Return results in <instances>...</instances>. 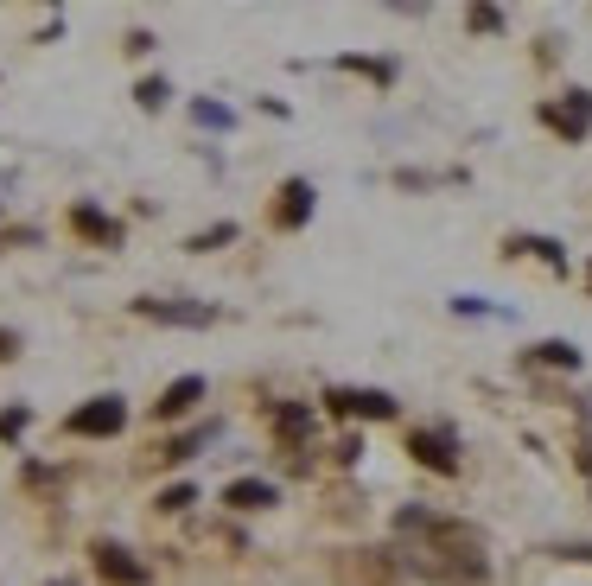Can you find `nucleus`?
Instances as JSON below:
<instances>
[{
    "mask_svg": "<svg viewBox=\"0 0 592 586\" xmlns=\"http://www.w3.org/2000/svg\"><path fill=\"white\" fill-rule=\"evenodd\" d=\"M548 128L561 134V141H586V128H592V96L586 90H567L561 102H548Z\"/></svg>",
    "mask_w": 592,
    "mask_h": 586,
    "instance_id": "1",
    "label": "nucleus"
},
{
    "mask_svg": "<svg viewBox=\"0 0 592 586\" xmlns=\"http://www.w3.org/2000/svg\"><path fill=\"white\" fill-rule=\"evenodd\" d=\"M408 453L427 465V472H440V478H452L459 472V446H452V434H433V427H414L408 434Z\"/></svg>",
    "mask_w": 592,
    "mask_h": 586,
    "instance_id": "2",
    "label": "nucleus"
},
{
    "mask_svg": "<svg viewBox=\"0 0 592 586\" xmlns=\"http://www.w3.org/2000/svg\"><path fill=\"white\" fill-rule=\"evenodd\" d=\"M325 402H332V415H357V421H389L395 415V395H382V389H332Z\"/></svg>",
    "mask_w": 592,
    "mask_h": 586,
    "instance_id": "3",
    "label": "nucleus"
},
{
    "mask_svg": "<svg viewBox=\"0 0 592 586\" xmlns=\"http://www.w3.org/2000/svg\"><path fill=\"white\" fill-rule=\"evenodd\" d=\"M128 427V408H121V395H102V402L77 408L71 415V434H121Z\"/></svg>",
    "mask_w": 592,
    "mask_h": 586,
    "instance_id": "4",
    "label": "nucleus"
},
{
    "mask_svg": "<svg viewBox=\"0 0 592 586\" xmlns=\"http://www.w3.org/2000/svg\"><path fill=\"white\" fill-rule=\"evenodd\" d=\"M96 574H102V580H115V586H141V580H147V567L134 561L128 548L102 542V548H96Z\"/></svg>",
    "mask_w": 592,
    "mask_h": 586,
    "instance_id": "5",
    "label": "nucleus"
},
{
    "mask_svg": "<svg viewBox=\"0 0 592 586\" xmlns=\"http://www.w3.org/2000/svg\"><path fill=\"white\" fill-rule=\"evenodd\" d=\"M134 313L160 325H211V306H179V300H134Z\"/></svg>",
    "mask_w": 592,
    "mask_h": 586,
    "instance_id": "6",
    "label": "nucleus"
},
{
    "mask_svg": "<svg viewBox=\"0 0 592 586\" xmlns=\"http://www.w3.org/2000/svg\"><path fill=\"white\" fill-rule=\"evenodd\" d=\"M306 217H312V185L306 179H287L281 185V204H274V223H281V230H300Z\"/></svg>",
    "mask_w": 592,
    "mask_h": 586,
    "instance_id": "7",
    "label": "nucleus"
},
{
    "mask_svg": "<svg viewBox=\"0 0 592 586\" xmlns=\"http://www.w3.org/2000/svg\"><path fill=\"white\" fill-rule=\"evenodd\" d=\"M191 402H204V376H179V383H166V395L153 402V415H160V421H179Z\"/></svg>",
    "mask_w": 592,
    "mask_h": 586,
    "instance_id": "8",
    "label": "nucleus"
},
{
    "mask_svg": "<svg viewBox=\"0 0 592 586\" xmlns=\"http://www.w3.org/2000/svg\"><path fill=\"white\" fill-rule=\"evenodd\" d=\"M71 223H77V236H90V243H121V230H115V223L96 211V204H77V211H71Z\"/></svg>",
    "mask_w": 592,
    "mask_h": 586,
    "instance_id": "9",
    "label": "nucleus"
},
{
    "mask_svg": "<svg viewBox=\"0 0 592 586\" xmlns=\"http://www.w3.org/2000/svg\"><path fill=\"white\" fill-rule=\"evenodd\" d=\"M268 504H274V485H261V478L230 485V510H268Z\"/></svg>",
    "mask_w": 592,
    "mask_h": 586,
    "instance_id": "10",
    "label": "nucleus"
},
{
    "mask_svg": "<svg viewBox=\"0 0 592 586\" xmlns=\"http://www.w3.org/2000/svg\"><path fill=\"white\" fill-rule=\"evenodd\" d=\"M535 357H542V364H554V370H580V351H573L567 338H548V344H535Z\"/></svg>",
    "mask_w": 592,
    "mask_h": 586,
    "instance_id": "11",
    "label": "nucleus"
},
{
    "mask_svg": "<svg viewBox=\"0 0 592 586\" xmlns=\"http://www.w3.org/2000/svg\"><path fill=\"white\" fill-rule=\"evenodd\" d=\"M510 249H529V255H542L548 268H567V255H561V243H548V236H516Z\"/></svg>",
    "mask_w": 592,
    "mask_h": 586,
    "instance_id": "12",
    "label": "nucleus"
},
{
    "mask_svg": "<svg viewBox=\"0 0 592 586\" xmlns=\"http://www.w3.org/2000/svg\"><path fill=\"white\" fill-rule=\"evenodd\" d=\"M274 427H281L287 440H300V434H312V415H306V408H281V415H274Z\"/></svg>",
    "mask_w": 592,
    "mask_h": 586,
    "instance_id": "13",
    "label": "nucleus"
},
{
    "mask_svg": "<svg viewBox=\"0 0 592 586\" xmlns=\"http://www.w3.org/2000/svg\"><path fill=\"white\" fill-rule=\"evenodd\" d=\"M191 115H198V128H217V134H223V128L236 122V115L223 109V102H198V109H191Z\"/></svg>",
    "mask_w": 592,
    "mask_h": 586,
    "instance_id": "14",
    "label": "nucleus"
},
{
    "mask_svg": "<svg viewBox=\"0 0 592 586\" xmlns=\"http://www.w3.org/2000/svg\"><path fill=\"white\" fill-rule=\"evenodd\" d=\"M185 504H198V491H191V485H172V491H160V510H185Z\"/></svg>",
    "mask_w": 592,
    "mask_h": 586,
    "instance_id": "15",
    "label": "nucleus"
},
{
    "mask_svg": "<svg viewBox=\"0 0 592 586\" xmlns=\"http://www.w3.org/2000/svg\"><path fill=\"white\" fill-rule=\"evenodd\" d=\"M236 236V223H217V230H204V236H191V249H217V243H230Z\"/></svg>",
    "mask_w": 592,
    "mask_h": 586,
    "instance_id": "16",
    "label": "nucleus"
},
{
    "mask_svg": "<svg viewBox=\"0 0 592 586\" xmlns=\"http://www.w3.org/2000/svg\"><path fill=\"white\" fill-rule=\"evenodd\" d=\"M134 96H141V109H160V102H166V83L153 77V83H141V90H134Z\"/></svg>",
    "mask_w": 592,
    "mask_h": 586,
    "instance_id": "17",
    "label": "nucleus"
},
{
    "mask_svg": "<svg viewBox=\"0 0 592 586\" xmlns=\"http://www.w3.org/2000/svg\"><path fill=\"white\" fill-rule=\"evenodd\" d=\"M472 26H478V32H497V26H503V13H491V7H478V13H472Z\"/></svg>",
    "mask_w": 592,
    "mask_h": 586,
    "instance_id": "18",
    "label": "nucleus"
}]
</instances>
